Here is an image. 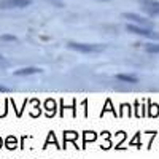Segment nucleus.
<instances>
[{"instance_id": "obj_5", "label": "nucleus", "mask_w": 159, "mask_h": 159, "mask_svg": "<svg viewBox=\"0 0 159 159\" xmlns=\"http://www.w3.org/2000/svg\"><path fill=\"white\" fill-rule=\"evenodd\" d=\"M123 16H124L126 19L132 21V22H135L137 25H142V27H147V29H153V22H151V21H148V19H145V18L135 15V13H124Z\"/></svg>"}, {"instance_id": "obj_6", "label": "nucleus", "mask_w": 159, "mask_h": 159, "mask_svg": "<svg viewBox=\"0 0 159 159\" xmlns=\"http://www.w3.org/2000/svg\"><path fill=\"white\" fill-rule=\"evenodd\" d=\"M42 70L40 69H35V67H29V69H21V70H16L15 75H32V73H40Z\"/></svg>"}, {"instance_id": "obj_8", "label": "nucleus", "mask_w": 159, "mask_h": 159, "mask_svg": "<svg viewBox=\"0 0 159 159\" xmlns=\"http://www.w3.org/2000/svg\"><path fill=\"white\" fill-rule=\"evenodd\" d=\"M145 51L147 52H159V43H148V45H145Z\"/></svg>"}, {"instance_id": "obj_11", "label": "nucleus", "mask_w": 159, "mask_h": 159, "mask_svg": "<svg viewBox=\"0 0 159 159\" xmlns=\"http://www.w3.org/2000/svg\"><path fill=\"white\" fill-rule=\"evenodd\" d=\"M0 61H2V56H0Z\"/></svg>"}, {"instance_id": "obj_7", "label": "nucleus", "mask_w": 159, "mask_h": 159, "mask_svg": "<svg viewBox=\"0 0 159 159\" xmlns=\"http://www.w3.org/2000/svg\"><path fill=\"white\" fill-rule=\"evenodd\" d=\"M118 80H121V81H127V83H137L139 80L135 76H132V75H118Z\"/></svg>"}, {"instance_id": "obj_12", "label": "nucleus", "mask_w": 159, "mask_h": 159, "mask_svg": "<svg viewBox=\"0 0 159 159\" xmlns=\"http://www.w3.org/2000/svg\"><path fill=\"white\" fill-rule=\"evenodd\" d=\"M102 2H103V0H102Z\"/></svg>"}, {"instance_id": "obj_1", "label": "nucleus", "mask_w": 159, "mask_h": 159, "mask_svg": "<svg viewBox=\"0 0 159 159\" xmlns=\"http://www.w3.org/2000/svg\"><path fill=\"white\" fill-rule=\"evenodd\" d=\"M126 29H127L129 32H132V34H137V35L147 37V38H156V40H159V34L153 32V29L142 27V25H137V24H127Z\"/></svg>"}, {"instance_id": "obj_3", "label": "nucleus", "mask_w": 159, "mask_h": 159, "mask_svg": "<svg viewBox=\"0 0 159 159\" xmlns=\"http://www.w3.org/2000/svg\"><path fill=\"white\" fill-rule=\"evenodd\" d=\"M69 46L72 49H76V51H81V52H96V51H103V46L100 45H88V43H73L70 42Z\"/></svg>"}, {"instance_id": "obj_4", "label": "nucleus", "mask_w": 159, "mask_h": 159, "mask_svg": "<svg viewBox=\"0 0 159 159\" xmlns=\"http://www.w3.org/2000/svg\"><path fill=\"white\" fill-rule=\"evenodd\" d=\"M32 2L30 0H0V8L10 10V8H24L29 7Z\"/></svg>"}, {"instance_id": "obj_10", "label": "nucleus", "mask_w": 159, "mask_h": 159, "mask_svg": "<svg viewBox=\"0 0 159 159\" xmlns=\"http://www.w3.org/2000/svg\"><path fill=\"white\" fill-rule=\"evenodd\" d=\"M10 89L8 88H5V86H0V92H8Z\"/></svg>"}, {"instance_id": "obj_2", "label": "nucleus", "mask_w": 159, "mask_h": 159, "mask_svg": "<svg viewBox=\"0 0 159 159\" xmlns=\"http://www.w3.org/2000/svg\"><path fill=\"white\" fill-rule=\"evenodd\" d=\"M140 8L150 16H159V2L157 0H140Z\"/></svg>"}, {"instance_id": "obj_9", "label": "nucleus", "mask_w": 159, "mask_h": 159, "mask_svg": "<svg viewBox=\"0 0 159 159\" xmlns=\"http://www.w3.org/2000/svg\"><path fill=\"white\" fill-rule=\"evenodd\" d=\"M2 40H8V42H15L16 37H15V35H2Z\"/></svg>"}]
</instances>
